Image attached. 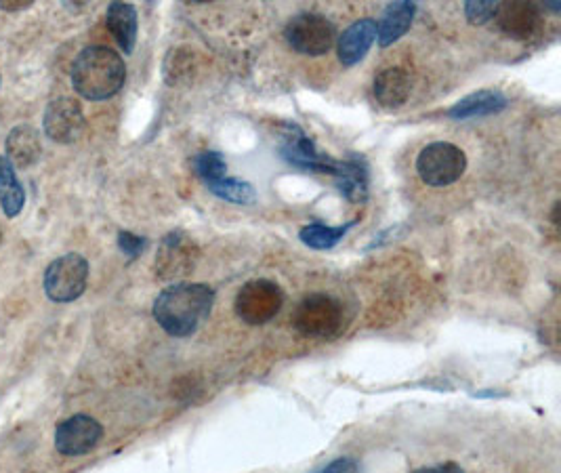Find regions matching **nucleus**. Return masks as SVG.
<instances>
[{"label":"nucleus","instance_id":"obj_26","mask_svg":"<svg viewBox=\"0 0 561 473\" xmlns=\"http://www.w3.org/2000/svg\"><path fill=\"white\" fill-rule=\"evenodd\" d=\"M318 473H358V463L349 459V457H341L337 461L328 463L324 469H320Z\"/></svg>","mask_w":561,"mask_h":473},{"label":"nucleus","instance_id":"obj_1","mask_svg":"<svg viewBox=\"0 0 561 473\" xmlns=\"http://www.w3.org/2000/svg\"><path fill=\"white\" fill-rule=\"evenodd\" d=\"M215 293L211 286L179 282L164 289L154 301V318L171 337H190L211 316Z\"/></svg>","mask_w":561,"mask_h":473},{"label":"nucleus","instance_id":"obj_20","mask_svg":"<svg viewBox=\"0 0 561 473\" xmlns=\"http://www.w3.org/2000/svg\"><path fill=\"white\" fill-rule=\"evenodd\" d=\"M356 223L358 221H349L345 225H337V228H332V225H324V223H309V225H305V228H301L299 238L303 244L309 246V249L328 251V249H332V246H337Z\"/></svg>","mask_w":561,"mask_h":473},{"label":"nucleus","instance_id":"obj_21","mask_svg":"<svg viewBox=\"0 0 561 473\" xmlns=\"http://www.w3.org/2000/svg\"><path fill=\"white\" fill-rule=\"evenodd\" d=\"M206 188H209V192H213L215 196H219L227 202H236V204H251L257 198L255 188L251 183L236 179V177H227V175L217 181L206 183Z\"/></svg>","mask_w":561,"mask_h":473},{"label":"nucleus","instance_id":"obj_13","mask_svg":"<svg viewBox=\"0 0 561 473\" xmlns=\"http://www.w3.org/2000/svg\"><path fill=\"white\" fill-rule=\"evenodd\" d=\"M377 40V22L370 17L353 22L341 36L337 43L339 59L343 66H356L366 57L372 43Z\"/></svg>","mask_w":561,"mask_h":473},{"label":"nucleus","instance_id":"obj_7","mask_svg":"<svg viewBox=\"0 0 561 473\" xmlns=\"http://www.w3.org/2000/svg\"><path fill=\"white\" fill-rule=\"evenodd\" d=\"M284 305V293L272 280L246 282L236 295V314L246 324H265L272 320Z\"/></svg>","mask_w":561,"mask_h":473},{"label":"nucleus","instance_id":"obj_17","mask_svg":"<svg viewBox=\"0 0 561 473\" xmlns=\"http://www.w3.org/2000/svg\"><path fill=\"white\" fill-rule=\"evenodd\" d=\"M106 26L124 55H131L137 43V9L129 3H112L106 11Z\"/></svg>","mask_w":561,"mask_h":473},{"label":"nucleus","instance_id":"obj_4","mask_svg":"<svg viewBox=\"0 0 561 473\" xmlns=\"http://www.w3.org/2000/svg\"><path fill=\"white\" fill-rule=\"evenodd\" d=\"M293 322L297 331L305 337L330 339L341 331L343 307L335 297L314 293L297 305Z\"/></svg>","mask_w":561,"mask_h":473},{"label":"nucleus","instance_id":"obj_25","mask_svg":"<svg viewBox=\"0 0 561 473\" xmlns=\"http://www.w3.org/2000/svg\"><path fill=\"white\" fill-rule=\"evenodd\" d=\"M145 246H148V238L135 236L131 232H118V249L129 259H137L145 251Z\"/></svg>","mask_w":561,"mask_h":473},{"label":"nucleus","instance_id":"obj_12","mask_svg":"<svg viewBox=\"0 0 561 473\" xmlns=\"http://www.w3.org/2000/svg\"><path fill=\"white\" fill-rule=\"evenodd\" d=\"M494 19L503 34L517 40H528L540 28V15L532 3L498 5Z\"/></svg>","mask_w":561,"mask_h":473},{"label":"nucleus","instance_id":"obj_28","mask_svg":"<svg viewBox=\"0 0 561 473\" xmlns=\"http://www.w3.org/2000/svg\"><path fill=\"white\" fill-rule=\"evenodd\" d=\"M32 7V0H0V9L3 11H22V9H28Z\"/></svg>","mask_w":561,"mask_h":473},{"label":"nucleus","instance_id":"obj_27","mask_svg":"<svg viewBox=\"0 0 561 473\" xmlns=\"http://www.w3.org/2000/svg\"><path fill=\"white\" fill-rule=\"evenodd\" d=\"M412 473H465V471L456 463H444V465H438V467H423V469H417Z\"/></svg>","mask_w":561,"mask_h":473},{"label":"nucleus","instance_id":"obj_2","mask_svg":"<svg viewBox=\"0 0 561 473\" xmlns=\"http://www.w3.org/2000/svg\"><path fill=\"white\" fill-rule=\"evenodd\" d=\"M72 87L89 101H103L114 97L127 80L124 59L110 47H87L78 53L72 64Z\"/></svg>","mask_w":561,"mask_h":473},{"label":"nucleus","instance_id":"obj_16","mask_svg":"<svg viewBox=\"0 0 561 473\" xmlns=\"http://www.w3.org/2000/svg\"><path fill=\"white\" fill-rule=\"evenodd\" d=\"M507 97L501 91L484 89L463 97L461 101L448 110V116L454 120H469V118H482L503 112L507 108Z\"/></svg>","mask_w":561,"mask_h":473},{"label":"nucleus","instance_id":"obj_18","mask_svg":"<svg viewBox=\"0 0 561 473\" xmlns=\"http://www.w3.org/2000/svg\"><path fill=\"white\" fill-rule=\"evenodd\" d=\"M414 13H417V5L408 3V0H400V3H391L385 11L381 22L377 24V40L381 47H389L408 32L412 26Z\"/></svg>","mask_w":561,"mask_h":473},{"label":"nucleus","instance_id":"obj_29","mask_svg":"<svg viewBox=\"0 0 561 473\" xmlns=\"http://www.w3.org/2000/svg\"><path fill=\"white\" fill-rule=\"evenodd\" d=\"M0 82H3V78H0Z\"/></svg>","mask_w":561,"mask_h":473},{"label":"nucleus","instance_id":"obj_9","mask_svg":"<svg viewBox=\"0 0 561 473\" xmlns=\"http://www.w3.org/2000/svg\"><path fill=\"white\" fill-rule=\"evenodd\" d=\"M200 259L198 244L183 232L166 234L156 255V274L162 280H177L190 274Z\"/></svg>","mask_w":561,"mask_h":473},{"label":"nucleus","instance_id":"obj_19","mask_svg":"<svg viewBox=\"0 0 561 473\" xmlns=\"http://www.w3.org/2000/svg\"><path fill=\"white\" fill-rule=\"evenodd\" d=\"M26 204V190L19 183L13 164L0 154V207L9 219H15L24 211Z\"/></svg>","mask_w":561,"mask_h":473},{"label":"nucleus","instance_id":"obj_24","mask_svg":"<svg viewBox=\"0 0 561 473\" xmlns=\"http://www.w3.org/2000/svg\"><path fill=\"white\" fill-rule=\"evenodd\" d=\"M498 11V3H492V0H482V3H467L465 5V15L471 24H488L490 19H494Z\"/></svg>","mask_w":561,"mask_h":473},{"label":"nucleus","instance_id":"obj_14","mask_svg":"<svg viewBox=\"0 0 561 473\" xmlns=\"http://www.w3.org/2000/svg\"><path fill=\"white\" fill-rule=\"evenodd\" d=\"M5 150V158L13 164V169H30L40 160V154H43L40 133L30 125H19L7 135Z\"/></svg>","mask_w":561,"mask_h":473},{"label":"nucleus","instance_id":"obj_6","mask_svg":"<svg viewBox=\"0 0 561 473\" xmlns=\"http://www.w3.org/2000/svg\"><path fill=\"white\" fill-rule=\"evenodd\" d=\"M286 43L301 55L320 57L328 53L337 40V30L330 19L318 13H299L284 28Z\"/></svg>","mask_w":561,"mask_h":473},{"label":"nucleus","instance_id":"obj_11","mask_svg":"<svg viewBox=\"0 0 561 473\" xmlns=\"http://www.w3.org/2000/svg\"><path fill=\"white\" fill-rule=\"evenodd\" d=\"M103 438V427L89 415H74L55 429V448L64 457H80L91 452Z\"/></svg>","mask_w":561,"mask_h":473},{"label":"nucleus","instance_id":"obj_23","mask_svg":"<svg viewBox=\"0 0 561 473\" xmlns=\"http://www.w3.org/2000/svg\"><path fill=\"white\" fill-rule=\"evenodd\" d=\"M194 171L206 185V183L225 177L227 162L219 152H200L194 158Z\"/></svg>","mask_w":561,"mask_h":473},{"label":"nucleus","instance_id":"obj_22","mask_svg":"<svg viewBox=\"0 0 561 473\" xmlns=\"http://www.w3.org/2000/svg\"><path fill=\"white\" fill-rule=\"evenodd\" d=\"M194 51H187L185 49H173L169 55H166L164 61V78L169 85H179L181 80L190 78L192 76V55Z\"/></svg>","mask_w":561,"mask_h":473},{"label":"nucleus","instance_id":"obj_5","mask_svg":"<svg viewBox=\"0 0 561 473\" xmlns=\"http://www.w3.org/2000/svg\"><path fill=\"white\" fill-rule=\"evenodd\" d=\"M87 282L89 261L78 253L61 255L47 267L45 295L53 303H72L87 291Z\"/></svg>","mask_w":561,"mask_h":473},{"label":"nucleus","instance_id":"obj_15","mask_svg":"<svg viewBox=\"0 0 561 473\" xmlns=\"http://www.w3.org/2000/svg\"><path fill=\"white\" fill-rule=\"evenodd\" d=\"M410 76L402 68H385L374 76V97L385 110H396L406 104L410 97Z\"/></svg>","mask_w":561,"mask_h":473},{"label":"nucleus","instance_id":"obj_3","mask_svg":"<svg viewBox=\"0 0 561 473\" xmlns=\"http://www.w3.org/2000/svg\"><path fill=\"white\" fill-rule=\"evenodd\" d=\"M467 171V156L448 141H433L417 158L419 177L431 188H446L459 181Z\"/></svg>","mask_w":561,"mask_h":473},{"label":"nucleus","instance_id":"obj_10","mask_svg":"<svg viewBox=\"0 0 561 473\" xmlns=\"http://www.w3.org/2000/svg\"><path fill=\"white\" fill-rule=\"evenodd\" d=\"M87 127L85 112L82 106L72 97L53 99L43 116V129L47 137L61 146H68L82 137Z\"/></svg>","mask_w":561,"mask_h":473},{"label":"nucleus","instance_id":"obj_8","mask_svg":"<svg viewBox=\"0 0 561 473\" xmlns=\"http://www.w3.org/2000/svg\"><path fill=\"white\" fill-rule=\"evenodd\" d=\"M286 133L282 135L280 152L282 158L299 169H307L314 173H328L332 177H339L343 171V160H335L326 154H320L311 141L297 125H286Z\"/></svg>","mask_w":561,"mask_h":473}]
</instances>
